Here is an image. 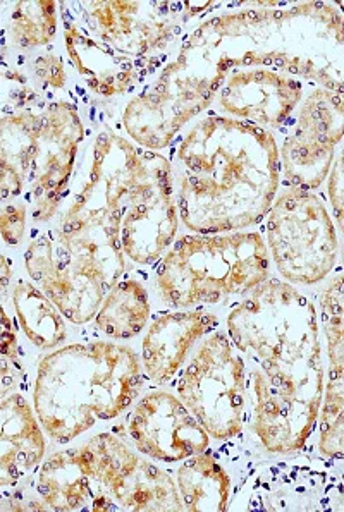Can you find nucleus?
<instances>
[{
  "instance_id": "1",
  "label": "nucleus",
  "mask_w": 344,
  "mask_h": 512,
  "mask_svg": "<svg viewBox=\"0 0 344 512\" xmlns=\"http://www.w3.org/2000/svg\"><path fill=\"white\" fill-rule=\"evenodd\" d=\"M255 2L202 19L154 80L124 107L123 128L135 145L160 152L212 107L234 68L267 66L343 93L344 16L332 2Z\"/></svg>"
},
{
  "instance_id": "2",
  "label": "nucleus",
  "mask_w": 344,
  "mask_h": 512,
  "mask_svg": "<svg viewBox=\"0 0 344 512\" xmlns=\"http://www.w3.org/2000/svg\"><path fill=\"white\" fill-rule=\"evenodd\" d=\"M226 332L245 361V425L258 444L281 456L307 449L326 380L314 303L269 277L229 311Z\"/></svg>"
},
{
  "instance_id": "3",
  "label": "nucleus",
  "mask_w": 344,
  "mask_h": 512,
  "mask_svg": "<svg viewBox=\"0 0 344 512\" xmlns=\"http://www.w3.org/2000/svg\"><path fill=\"white\" fill-rule=\"evenodd\" d=\"M179 222L195 234L248 231L281 186L279 141L269 129L210 112L171 143Z\"/></svg>"
},
{
  "instance_id": "4",
  "label": "nucleus",
  "mask_w": 344,
  "mask_h": 512,
  "mask_svg": "<svg viewBox=\"0 0 344 512\" xmlns=\"http://www.w3.org/2000/svg\"><path fill=\"white\" fill-rule=\"evenodd\" d=\"M143 384L142 363L133 349L111 341L76 342L38 361L33 411L45 435L69 444L128 411Z\"/></svg>"
},
{
  "instance_id": "5",
  "label": "nucleus",
  "mask_w": 344,
  "mask_h": 512,
  "mask_svg": "<svg viewBox=\"0 0 344 512\" xmlns=\"http://www.w3.org/2000/svg\"><path fill=\"white\" fill-rule=\"evenodd\" d=\"M62 11L111 54L129 92L157 76L178 52L188 26L221 2H61ZM142 86V88H143Z\"/></svg>"
},
{
  "instance_id": "6",
  "label": "nucleus",
  "mask_w": 344,
  "mask_h": 512,
  "mask_svg": "<svg viewBox=\"0 0 344 512\" xmlns=\"http://www.w3.org/2000/svg\"><path fill=\"white\" fill-rule=\"evenodd\" d=\"M271 275L258 231L179 236L155 263V287L167 306L193 310L243 298Z\"/></svg>"
},
{
  "instance_id": "7",
  "label": "nucleus",
  "mask_w": 344,
  "mask_h": 512,
  "mask_svg": "<svg viewBox=\"0 0 344 512\" xmlns=\"http://www.w3.org/2000/svg\"><path fill=\"white\" fill-rule=\"evenodd\" d=\"M31 282L73 325L92 322L105 294L128 269L121 248L54 227L25 251Z\"/></svg>"
},
{
  "instance_id": "8",
  "label": "nucleus",
  "mask_w": 344,
  "mask_h": 512,
  "mask_svg": "<svg viewBox=\"0 0 344 512\" xmlns=\"http://www.w3.org/2000/svg\"><path fill=\"white\" fill-rule=\"evenodd\" d=\"M264 220L265 246L284 282L314 286L332 274L338 263V232L315 191L284 189Z\"/></svg>"
},
{
  "instance_id": "9",
  "label": "nucleus",
  "mask_w": 344,
  "mask_h": 512,
  "mask_svg": "<svg viewBox=\"0 0 344 512\" xmlns=\"http://www.w3.org/2000/svg\"><path fill=\"white\" fill-rule=\"evenodd\" d=\"M145 150L114 131L93 140L83 181L57 227L121 248V220L129 191L142 171Z\"/></svg>"
},
{
  "instance_id": "10",
  "label": "nucleus",
  "mask_w": 344,
  "mask_h": 512,
  "mask_svg": "<svg viewBox=\"0 0 344 512\" xmlns=\"http://www.w3.org/2000/svg\"><path fill=\"white\" fill-rule=\"evenodd\" d=\"M176 396L210 439L229 440L245 428V361L228 332L203 337L178 373Z\"/></svg>"
},
{
  "instance_id": "11",
  "label": "nucleus",
  "mask_w": 344,
  "mask_h": 512,
  "mask_svg": "<svg viewBox=\"0 0 344 512\" xmlns=\"http://www.w3.org/2000/svg\"><path fill=\"white\" fill-rule=\"evenodd\" d=\"M343 93L314 86L291 116L279 143L284 188L317 191L326 183L343 140Z\"/></svg>"
},
{
  "instance_id": "12",
  "label": "nucleus",
  "mask_w": 344,
  "mask_h": 512,
  "mask_svg": "<svg viewBox=\"0 0 344 512\" xmlns=\"http://www.w3.org/2000/svg\"><path fill=\"white\" fill-rule=\"evenodd\" d=\"M179 214L166 155L145 150L142 171L129 191L121 220L126 260L155 265L178 238Z\"/></svg>"
},
{
  "instance_id": "13",
  "label": "nucleus",
  "mask_w": 344,
  "mask_h": 512,
  "mask_svg": "<svg viewBox=\"0 0 344 512\" xmlns=\"http://www.w3.org/2000/svg\"><path fill=\"white\" fill-rule=\"evenodd\" d=\"M83 140L85 126L71 102L57 100L43 105L37 159L25 196L31 217L38 224L56 219L66 203Z\"/></svg>"
},
{
  "instance_id": "14",
  "label": "nucleus",
  "mask_w": 344,
  "mask_h": 512,
  "mask_svg": "<svg viewBox=\"0 0 344 512\" xmlns=\"http://www.w3.org/2000/svg\"><path fill=\"white\" fill-rule=\"evenodd\" d=\"M341 476L293 461L258 468L236 492L231 511H343Z\"/></svg>"
},
{
  "instance_id": "15",
  "label": "nucleus",
  "mask_w": 344,
  "mask_h": 512,
  "mask_svg": "<svg viewBox=\"0 0 344 512\" xmlns=\"http://www.w3.org/2000/svg\"><path fill=\"white\" fill-rule=\"evenodd\" d=\"M305 93V81L279 69L234 68L221 81L212 105L217 114L274 133L286 126Z\"/></svg>"
},
{
  "instance_id": "16",
  "label": "nucleus",
  "mask_w": 344,
  "mask_h": 512,
  "mask_svg": "<svg viewBox=\"0 0 344 512\" xmlns=\"http://www.w3.org/2000/svg\"><path fill=\"white\" fill-rule=\"evenodd\" d=\"M126 430L136 451L157 463H181L207 451L212 440L179 397L164 389L136 399Z\"/></svg>"
},
{
  "instance_id": "17",
  "label": "nucleus",
  "mask_w": 344,
  "mask_h": 512,
  "mask_svg": "<svg viewBox=\"0 0 344 512\" xmlns=\"http://www.w3.org/2000/svg\"><path fill=\"white\" fill-rule=\"evenodd\" d=\"M219 329V317L203 308L169 311L152 320L142 341L143 375L152 384H169L176 377L191 351L210 332Z\"/></svg>"
},
{
  "instance_id": "18",
  "label": "nucleus",
  "mask_w": 344,
  "mask_h": 512,
  "mask_svg": "<svg viewBox=\"0 0 344 512\" xmlns=\"http://www.w3.org/2000/svg\"><path fill=\"white\" fill-rule=\"evenodd\" d=\"M47 451L45 433L21 392L0 401V490L18 487L37 470Z\"/></svg>"
},
{
  "instance_id": "19",
  "label": "nucleus",
  "mask_w": 344,
  "mask_h": 512,
  "mask_svg": "<svg viewBox=\"0 0 344 512\" xmlns=\"http://www.w3.org/2000/svg\"><path fill=\"white\" fill-rule=\"evenodd\" d=\"M42 109L0 117V200L25 198L37 159Z\"/></svg>"
},
{
  "instance_id": "20",
  "label": "nucleus",
  "mask_w": 344,
  "mask_h": 512,
  "mask_svg": "<svg viewBox=\"0 0 344 512\" xmlns=\"http://www.w3.org/2000/svg\"><path fill=\"white\" fill-rule=\"evenodd\" d=\"M35 492L49 511H90L92 482L83 445L43 459L35 476Z\"/></svg>"
},
{
  "instance_id": "21",
  "label": "nucleus",
  "mask_w": 344,
  "mask_h": 512,
  "mask_svg": "<svg viewBox=\"0 0 344 512\" xmlns=\"http://www.w3.org/2000/svg\"><path fill=\"white\" fill-rule=\"evenodd\" d=\"M109 497L114 500L117 511H185L174 478L142 456L112 485Z\"/></svg>"
},
{
  "instance_id": "22",
  "label": "nucleus",
  "mask_w": 344,
  "mask_h": 512,
  "mask_svg": "<svg viewBox=\"0 0 344 512\" xmlns=\"http://www.w3.org/2000/svg\"><path fill=\"white\" fill-rule=\"evenodd\" d=\"M174 482L185 511H228L234 492L233 480L226 466L209 452L181 461Z\"/></svg>"
},
{
  "instance_id": "23",
  "label": "nucleus",
  "mask_w": 344,
  "mask_h": 512,
  "mask_svg": "<svg viewBox=\"0 0 344 512\" xmlns=\"http://www.w3.org/2000/svg\"><path fill=\"white\" fill-rule=\"evenodd\" d=\"M152 317L150 296L142 282L121 277L105 294L93 317L95 329L114 341H129L147 329Z\"/></svg>"
},
{
  "instance_id": "24",
  "label": "nucleus",
  "mask_w": 344,
  "mask_h": 512,
  "mask_svg": "<svg viewBox=\"0 0 344 512\" xmlns=\"http://www.w3.org/2000/svg\"><path fill=\"white\" fill-rule=\"evenodd\" d=\"M13 306L23 334L38 349L61 348L68 339L66 318L33 282H16Z\"/></svg>"
},
{
  "instance_id": "25",
  "label": "nucleus",
  "mask_w": 344,
  "mask_h": 512,
  "mask_svg": "<svg viewBox=\"0 0 344 512\" xmlns=\"http://www.w3.org/2000/svg\"><path fill=\"white\" fill-rule=\"evenodd\" d=\"M59 28V2L25 0L14 4L9 37L19 49H38L49 45Z\"/></svg>"
},
{
  "instance_id": "26",
  "label": "nucleus",
  "mask_w": 344,
  "mask_h": 512,
  "mask_svg": "<svg viewBox=\"0 0 344 512\" xmlns=\"http://www.w3.org/2000/svg\"><path fill=\"white\" fill-rule=\"evenodd\" d=\"M319 324L327 342V378L344 380V305L343 275L332 277L320 294Z\"/></svg>"
},
{
  "instance_id": "27",
  "label": "nucleus",
  "mask_w": 344,
  "mask_h": 512,
  "mask_svg": "<svg viewBox=\"0 0 344 512\" xmlns=\"http://www.w3.org/2000/svg\"><path fill=\"white\" fill-rule=\"evenodd\" d=\"M317 449L324 458L341 463L344 449V380H324L317 416Z\"/></svg>"
},
{
  "instance_id": "28",
  "label": "nucleus",
  "mask_w": 344,
  "mask_h": 512,
  "mask_svg": "<svg viewBox=\"0 0 344 512\" xmlns=\"http://www.w3.org/2000/svg\"><path fill=\"white\" fill-rule=\"evenodd\" d=\"M23 71L0 66V117L9 116L19 110L33 109L38 100L37 88Z\"/></svg>"
},
{
  "instance_id": "29",
  "label": "nucleus",
  "mask_w": 344,
  "mask_h": 512,
  "mask_svg": "<svg viewBox=\"0 0 344 512\" xmlns=\"http://www.w3.org/2000/svg\"><path fill=\"white\" fill-rule=\"evenodd\" d=\"M31 74L43 88L49 90H64L68 83V69L61 55L42 54L31 61Z\"/></svg>"
},
{
  "instance_id": "30",
  "label": "nucleus",
  "mask_w": 344,
  "mask_h": 512,
  "mask_svg": "<svg viewBox=\"0 0 344 512\" xmlns=\"http://www.w3.org/2000/svg\"><path fill=\"white\" fill-rule=\"evenodd\" d=\"M28 203L0 205V238L7 246H19L26 234Z\"/></svg>"
},
{
  "instance_id": "31",
  "label": "nucleus",
  "mask_w": 344,
  "mask_h": 512,
  "mask_svg": "<svg viewBox=\"0 0 344 512\" xmlns=\"http://www.w3.org/2000/svg\"><path fill=\"white\" fill-rule=\"evenodd\" d=\"M327 195L331 202L332 215L334 217V226L339 231H343V205H344V188H343V153L339 150L336 153V159L332 164L329 176H327Z\"/></svg>"
},
{
  "instance_id": "32",
  "label": "nucleus",
  "mask_w": 344,
  "mask_h": 512,
  "mask_svg": "<svg viewBox=\"0 0 344 512\" xmlns=\"http://www.w3.org/2000/svg\"><path fill=\"white\" fill-rule=\"evenodd\" d=\"M21 384H23L21 363L0 354V401L14 392H19Z\"/></svg>"
},
{
  "instance_id": "33",
  "label": "nucleus",
  "mask_w": 344,
  "mask_h": 512,
  "mask_svg": "<svg viewBox=\"0 0 344 512\" xmlns=\"http://www.w3.org/2000/svg\"><path fill=\"white\" fill-rule=\"evenodd\" d=\"M0 354L19 361L18 327L0 305Z\"/></svg>"
},
{
  "instance_id": "34",
  "label": "nucleus",
  "mask_w": 344,
  "mask_h": 512,
  "mask_svg": "<svg viewBox=\"0 0 344 512\" xmlns=\"http://www.w3.org/2000/svg\"><path fill=\"white\" fill-rule=\"evenodd\" d=\"M13 262L0 253V294L6 293L7 287L13 281Z\"/></svg>"
},
{
  "instance_id": "35",
  "label": "nucleus",
  "mask_w": 344,
  "mask_h": 512,
  "mask_svg": "<svg viewBox=\"0 0 344 512\" xmlns=\"http://www.w3.org/2000/svg\"><path fill=\"white\" fill-rule=\"evenodd\" d=\"M0 7H2V4H0Z\"/></svg>"
}]
</instances>
